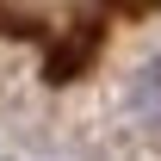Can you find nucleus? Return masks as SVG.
<instances>
[{"label": "nucleus", "instance_id": "obj_1", "mask_svg": "<svg viewBox=\"0 0 161 161\" xmlns=\"http://www.w3.org/2000/svg\"><path fill=\"white\" fill-rule=\"evenodd\" d=\"M124 112H130V124L142 136H161V56L136 62V75L124 87Z\"/></svg>", "mask_w": 161, "mask_h": 161}]
</instances>
